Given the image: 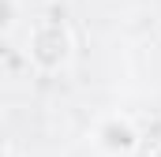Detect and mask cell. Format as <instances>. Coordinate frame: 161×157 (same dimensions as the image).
Wrapping results in <instances>:
<instances>
[{
    "instance_id": "1",
    "label": "cell",
    "mask_w": 161,
    "mask_h": 157,
    "mask_svg": "<svg viewBox=\"0 0 161 157\" xmlns=\"http://www.w3.org/2000/svg\"><path fill=\"white\" fill-rule=\"evenodd\" d=\"M26 56L38 64L41 71H60L71 60V34H68V26L60 19H41L38 26L30 30Z\"/></svg>"
},
{
    "instance_id": "2",
    "label": "cell",
    "mask_w": 161,
    "mask_h": 157,
    "mask_svg": "<svg viewBox=\"0 0 161 157\" xmlns=\"http://www.w3.org/2000/svg\"><path fill=\"white\" fill-rule=\"evenodd\" d=\"M94 146L109 157H127L135 146H139V131L135 123L124 116H105L97 127H94Z\"/></svg>"
},
{
    "instance_id": "3",
    "label": "cell",
    "mask_w": 161,
    "mask_h": 157,
    "mask_svg": "<svg viewBox=\"0 0 161 157\" xmlns=\"http://www.w3.org/2000/svg\"><path fill=\"white\" fill-rule=\"evenodd\" d=\"M154 157H161V150H158V154H154Z\"/></svg>"
}]
</instances>
